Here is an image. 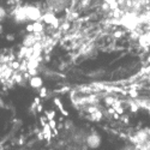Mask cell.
Instances as JSON below:
<instances>
[{
	"label": "cell",
	"mask_w": 150,
	"mask_h": 150,
	"mask_svg": "<svg viewBox=\"0 0 150 150\" xmlns=\"http://www.w3.org/2000/svg\"><path fill=\"white\" fill-rule=\"evenodd\" d=\"M23 12H24V15H25L27 19H29V21H39L42 17L41 11L37 7H35V6H25V7H23Z\"/></svg>",
	"instance_id": "cell-2"
},
{
	"label": "cell",
	"mask_w": 150,
	"mask_h": 150,
	"mask_svg": "<svg viewBox=\"0 0 150 150\" xmlns=\"http://www.w3.org/2000/svg\"><path fill=\"white\" fill-rule=\"evenodd\" d=\"M54 103H55V105H57V106L59 107V109H60V112H61V113H62V114H64L65 117H69V113H67V112H66V110H65L64 108H62V105L60 103V101H59V98H54Z\"/></svg>",
	"instance_id": "cell-9"
},
{
	"label": "cell",
	"mask_w": 150,
	"mask_h": 150,
	"mask_svg": "<svg viewBox=\"0 0 150 150\" xmlns=\"http://www.w3.org/2000/svg\"><path fill=\"white\" fill-rule=\"evenodd\" d=\"M113 16L114 17H119L120 16V10L117 7V8H114V12H113Z\"/></svg>",
	"instance_id": "cell-14"
},
{
	"label": "cell",
	"mask_w": 150,
	"mask_h": 150,
	"mask_svg": "<svg viewBox=\"0 0 150 150\" xmlns=\"http://www.w3.org/2000/svg\"><path fill=\"white\" fill-rule=\"evenodd\" d=\"M46 94H47V89H46V88H41V93H40L41 97H45Z\"/></svg>",
	"instance_id": "cell-16"
},
{
	"label": "cell",
	"mask_w": 150,
	"mask_h": 150,
	"mask_svg": "<svg viewBox=\"0 0 150 150\" xmlns=\"http://www.w3.org/2000/svg\"><path fill=\"white\" fill-rule=\"evenodd\" d=\"M49 126H51V129L52 130H54L55 131V127H57V122L52 119V120H49Z\"/></svg>",
	"instance_id": "cell-11"
},
{
	"label": "cell",
	"mask_w": 150,
	"mask_h": 150,
	"mask_svg": "<svg viewBox=\"0 0 150 150\" xmlns=\"http://www.w3.org/2000/svg\"><path fill=\"white\" fill-rule=\"evenodd\" d=\"M139 42H141L142 46L150 45V30H149L146 34H144V35H142V36L139 37Z\"/></svg>",
	"instance_id": "cell-7"
},
{
	"label": "cell",
	"mask_w": 150,
	"mask_h": 150,
	"mask_svg": "<svg viewBox=\"0 0 150 150\" xmlns=\"http://www.w3.org/2000/svg\"><path fill=\"white\" fill-rule=\"evenodd\" d=\"M108 112H109V113L113 114V113H114V109H113V108H109V109H108Z\"/></svg>",
	"instance_id": "cell-19"
},
{
	"label": "cell",
	"mask_w": 150,
	"mask_h": 150,
	"mask_svg": "<svg viewBox=\"0 0 150 150\" xmlns=\"http://www.w3.org/2000/svg\"><path fill=\"white\" fill-rule=\"evenodd\" d=\"M86 143H88V145L90 148H97L100 144H101V137H100L97 133H91L89 137H88V139H86Z\"/></svg>",
	"instance_id": "cell-3"
},
{
	"label": "cell",
	"mask_w": 150,
	"mask_h": 150,
	"mask_svg": "<svg viewBox=\"0 0 150 150\" xmlns=\"http://www.w3.org/2000/svg\"><path fill=\"white\" fill-rule=\"evenodd\" d=\"M131 110H132V112H137V110H138V106L134 105V103H132V105H131Z\"/></svg>",
	"instance_id": "cell-17"
},
{
	"label": "cell",
	"mask_w": 150,
	"mask_h": 150,
	"mask_svg": "<svg viewBox=\"0 0 150 150\" xmlns=\"http://www.w3.org/2000/svg\"><path fill=\"white\" fill-rule=\"evenodd\" d=\"M120 24L125 28H127L129 30H134L139 24V18L134 13H126L120 18Z\"/></svg>",
	"instance_id": "cell-1"
},
{
	"label": "cell",
	"mask_w": 150,
	"mask_h": 150,
	"mask_svg": "<svg viewBox=\"0 0 150 150\" xmlns=\"http://www.w3.org/2000/svg\"><path fill=\"white\" fill-rule=\"evenodd\" d=\"M30 86L31 88H35V89H40V88H42V84H43V81H42V78L41 77H39V76H33L31 78H30Z\"/></svg>",
	"instance_id": "cell-5"
},
{
	"label": "cell",
	"mask_w": 150,
	"mask_h": 150,
	"mask_svg": "<svg viewBox=\"0 0 150 150\" xmlns=\"http://www.w3.org/2000/svg\"><path fill=\"white\" fill-rule=\"evenodd\" d=\"M130 95H131V97H136L137 95H138V93L134 91V90H131V91H130Z\"/></svg>",
	"instance_id": "cell-18"
},
{
	"label": "cell",
	"mask_w": 150,
	"mask_h": 150,
	"mask_svg": "<svg viewBox=\"0 0 150 150\" xmlns=\"http://www.w3.org/2000/svg\"><path fill=\"white\" fill-rule=\"evenodd\" d=\"M33 27H34V33L35 34H40L43 30V24L41 22H39V21H35L33 23Z\"/></svg>",
	"instance_id": "cell-8"
},
{
	"label": "cell",
	"mask_w": 150,
	"mask_h": 150,
	"mask_svg": "<svg viewBox=\"0 0 150 150\" xmlns=\"http://www.w3.org/2000/svg\"><path fill=\"white\" fill-rule=\"evenodd\" d=\"M46 114H47V118L49 120H52L54 117H55V112L54 110H49V112H46Z\"/></svg>",
	"instance_id": "cell-10"
},
{
	"label": "cell",
	"mask_w": 150,
	"mask_h": 150,
	"mask_svg": "<svg viewBox=\"0 0 150 150\" xmlns=\"http://www.w3.org/2000/svg\"><path fill=\"white\" fill-rule=\"evenodd\" d=\"M41 18L45 21V23H47V24H52L54 28H58V25H59V22H58L57 17H55L54 15H52V13H46V15L42 16Z\"/></svg>",
	"instance_id": "cell-4"
},
{
	"label": "cell",
	"mask_w": 150,
	"mask_h": 150,
	"mask_svg": "<svg viewBox=\"0 0 150 150\" xmlns=\"http://www.w3.org/2000/svg\"><path fill=\"white\" fill-rule=\"evenodd\" d=\"M106 103L107 105H113L114 103V98L113 97H107L106 98Z\"/></svg>",
	"instance_id": "cell-12"
},
{
	"label": "cell",
	"mask_w": 150,
	"mask_h": 150,
	"mask_svg": "<svg viewBox=\"0 0 150 150\" xmlns=\"http://www.w3.org/2000/svg\"><path fill=\"white\" fill-rule=\"evenodd\" d=\"M121 36H124V31H121V30H118V31H115L114 33V37H121Z\"/></svg>",
	"instance_id": "cell-13"
},
{
	"label": "cell",
	"mask_w": 150,
	"mask_h": 150,
	"mask_svg": "<svg viewBox=\"0 0 150 150\" xmlns=\"http://www.w3.org/2000/svg\"><path fill=\"white\" fill-rule=\"evenodd\" d=\"M36 42H37V36L33 35L31 33H29V35L23 41V43H24V46H25V47H33Z\"/></svg>",
	"instance_id": "cell-6"
},
{
	"label": "cell",
	"mask_w": 150,
	"mask_h": 150,
	"mask_svg": "<svg viewBox=\"0 0 150 150\" xmlns=\"http://www.w3.org/2000/svg\"><path fill=\"white\" fill-rule=\"evenodd\" d=\"M102 8H103L105 11H109V8H110V6H109V4H108V3H105V4L102 5Z\"/></svg>",
	"instance_id": "cell-15"
},
{
	"label": "cell",
	"mask_w": 150,
	"mask_h": 150,
	"mask_svg": "<svg viewBox=\"0 0 150 150\" xmlns=\"http://www.w3.org/2000/svg\"><path fill=\"white\" fill-rule=\"evenodd\" d=\"M106 3H108V4H110V3H113V1H115V0H105Z\"/></svg>",
	"instance_id": "cell-20"
}]
</instances>
